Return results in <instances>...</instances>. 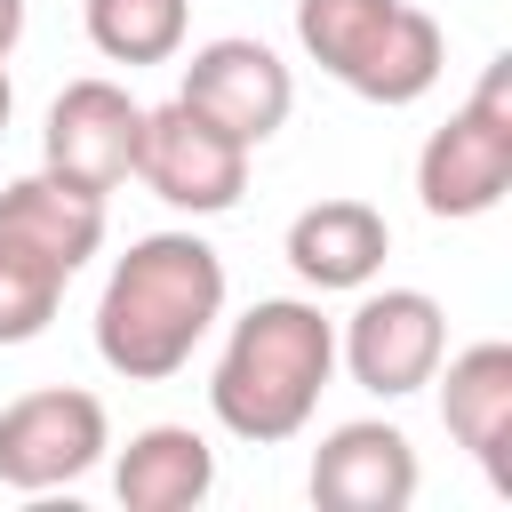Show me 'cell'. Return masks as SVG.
<instances>
[{
  "instance_id": "cell-4",
  "label": "cell",
  "mask_w": 512,
  "mask_h": 512,
  "mask_svg": "<svg viewBox=\"0 0 512 512\" xmlns=\"http://www.w3.org/2000/svg\"><path fill=\"white\" fill-rule=\"evenodd\" d=\"M512 192V56L480 72V88L448 112V128L416 152V200L440 224H472Z\"/></svg>"
},
{
  "instance_id": "cell-1",
  "label": "cell",
  "mask_w": 512,
  "mask_h": 512,
  "mask_svg": "<svg viewBox=\"0 0 512 512\" xmlns=\"http://www.w3.org/2000/svg\"><path fill=\"white\" fill-rule=\"evenodd\" d=\"M224 320V256L200 232H144L96 296V360L128 384L176 376Z\"/></svg>"
},
{
  "instance_id": "cell-2",
  "label": "cell",
  "mask_w": 512,
  "mask_h": 512,
  "mask_svg": "<svg viewBox=\"0 0 512 512\" xmlns=\"http://www.w3.org/2000/svg\"><path fill=\"white\" fill-rule=\"evenodd\" d=\"M336 376V328L320 304L304 296H264L232 320L216 376H208V408L232 440L248 448H280L312 424L320 392Z\"/></svg>"
},
{
  "instance_id": "cell-6",
  "label": "cell",
  "mask_w": 512,
  "mask_h": 512,
  "mask_svg": "<svg viewBox=\"0 0 512 512\" xmlns=\"http://www.w3.org/2000/svg\"><path fill=\"white\" fill-rule=\"evenodd\" d=\"M440 352H448V312L424 296V288H368L336 336V360L352 368L360 392L376 400H408L440 376Z\"/></svg>"
},
{
  "instance_id": "cell-8",
  "label": "cell",
  "mask_w": 512,
  "mask_h": 512,
  "mask_svg": "<svg viewBox=\"0 0 512 512\" xmlns=\"http://www.w3.org/2000/svg\"><path fill=\"white\" fill-rule=\"evenodd\" d=\"M200 120H216L232 144H272L280 128H288V112H296V80H288V64L264 48V40H240V32H224V40H200L192 56H184V88H176Z\"/></svg>"
},
{
  "instance_id": "cell-14",
  "label": "cell",
  "mask_w": 512,
  "mask_h": 512,
  "mask_svg": "<svg viewBox=\"0 0 512 512\" xmlns=\"http://www.w3.org/2000/svg\"><path fill=\"white\" fill-rule=\"evenodd\" d=\"M80 16L96 56L112 64H168L184 56V32H192V0H80Z\"/></svg>"
},
{
  "instance_id": "cell-3",
  "label": "cell",
  "mask_w": 512,
  "mask_h": 512,
  "mask_svg": "<svg viewBox=\"0 0 512 512\" xmlns=\"http://www.w3.org/2000/svg\"><path fill=\"white\" fill-rule=\"evenodd\" d=\"M296 48L360 104H416L448 64V40L416 0H296Z\"/></svg>"
},
{
  "instance_id": "cell-10",
  "label": "cell",
  "mask_w": 512,
  "mask_h": 512,
  "mask_svg": "<svg viewBox=\"0 0 512 512\" xmlns=\"http://www.w3.org/2000/svg\"><path fill=\"white\" fill-rule=\"evenodd\" d=\"M312 504L320 512H408L416 504V448L400 424H336L312 448Z\"/></svg>"
},
{
  "instance_id": "cell-17",
  "label": "cell",
  "mask_w": 512,
  "mask_h": 512,
  "mask_svg": "<svg viewBox=\"0 0 512 512\" xmlns=\"http://www.w3.org/2000/svg\"><path fill=\"white\" fill-rule=\"evenodd\" d=\"M8 112H16V88H8V64H0V128H8Z\"/></svg>"
},
{
  "instance_id": "cell-5",
  "label": "cell",
  "mask_w": 512,
  "mask_h": 512,
  "mask_svg": "<svg viewBox=\"0 0 512 512\" xmlns=\"http://www.w3.org/2000/svg\"><path fill=\"white\" fill-rule=\"evenodd\" d=\"M104 448H112V416L80 384H48L0 408V488H24V496L72 488L104 464Z\"/></svg>"
},
{
  "instance_id": "cell-15",
  "label": "cell",
  "mask_w": 512,
  "mask_h": 512,
  "mask_svg": "<svg viewBox=\"0 0 512 512\" xmlns=\"http://www.w3.org/2000/svg\"><path fill=\"white\" fill-rule=\"evenodd\" d=\"M64 288H72V272H64L48 248H32V240H16V232L0 224V344H32V336L56 320Z\"/></svg>"
},
{
  "instance_id": "cell-11",
  "label": "cell",
  "mask_w": 512,
  "mask_h": 512,
  "mask_svg": "<svg viewBox=\"0 0 512 512\" xmlns=\"http://www.w3.org/2000/svg\"><path fill=\"white\" fill-rule=\"evenodd\" d=\"M440 360H448V352H440ZM440 424H448V440H456L496 488H512V464H504V448H512V344H504V336L464 344V352L448 360Z\"/></svg>"
},
{
  "instance_id": "cell-9",
  "label": "cell",
  "mask_w": 512,
  "mask_h": 512,
  "mask_svg": "<svg viewBox=\"0 0 512 512\" xmlns=\"http://www.w3.org/2000/svg\"><path fill=\"white\" fill-rule=\"evenodd\" d=\"M136 144H144V104L120 80H72L48 104L40 128V168L88 184V192H120L136 176Z\"/></svg>"
},
{
  "instance_id": "cell-13",
  "label": "cell",
  "mask_w": 512,
  "mask_h": 512,
  "mask_svg": "<svg viewBox=\"0 0 512 512\" xmlns=\"http://www.w3.org/2000/svg\"><path fill=\"white\" fill-rule=\"evenodd\" d=\"M208 488H216V448L192 424H144L112 464V496L128 512H192Z\"/></svg>"
},
{
  "instance_id": "cell-12",
  "label": "cell",
  "mask_w": 512,
  "mask_h": 512,
  "mask_svg": "<svg viewBox=\"0 0 512 512\" xmlns=\"http://www.w3.org/2000/svg\"><path fill=\"white\" fill-rule=\"evenodd\" d=\"M384 256H392V224H384L368 200H312V208H296V224H288V272H296L304 288H320V296L368 288V280L384 272Z\"/></svg>"
},
{
  "instance_id": "cell-7",
  "label": "cell",
  "mask_w": 512,
  "mask_h": 512,
  "mask_svg": "<svg viewBox=\"0 0 512 512\" xmlns=\"http://www.w3.org/2000/svg\"><path fill=\"white\" fill-rule=\"evenodd\" d=\"M136 176H144V192H160L184 216H224L248 192V144H232L216 120H200L184 96H168L144 112Z\"/></svg>"
},
{
  "instance_id": "cell-16",
  "label": "cell",
  "mask_w": 512,
  "mask_h": 512,
  "mask_svg": "<svg viewBox=\"0 0 512 512\" xmlns=\"http://www.w3.org/2000/svg\"><path fill=\"white\" fill-rule=\"evenodd\" d=\"M16 40H24V0H0V64L16 56Z\"/></svg>"
}]
</instances>
